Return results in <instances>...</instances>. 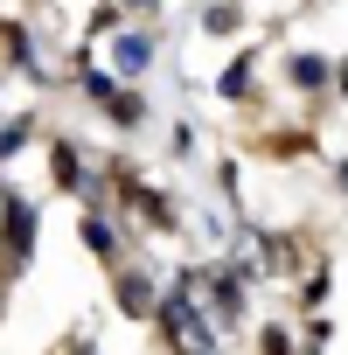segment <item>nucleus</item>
I'll use <instances>...</instances> for the list:
<instances>
[{"label": "nucleus", "mask_w": 348, "mask_h": 355, "mask_svg": "<svg viewBox=\"0 0 348 355\" xmlns=\"http://www.w3.org/2000/svg\"><path fill=\"white\" fill-rule=\"evenodd\" d=\"M153 327H160V341H167L174 355H216V327H209V313H202V306H195L189 293H174V300H160Z\"/></svg>", "instance_id": "nucleus-1"}, {"label": "nucleus", "mask_w": 348, "mask_h": 355, "mask_svg": "<svg viewBox=\"0 0 348 355\" xmlns=\"http://www.w3.org/2000/svg\"><path fill=\"white\" fill-rule=\"evenodd\" d=\"M35 237H42V209L28 196H0V279H15L35 258Z\"/></svg>", "instance_id": "nucleus-2"}, {"label": "nucleus", "mask_w": 348, "mask_h": 355, "mask_svg": "<svg viewBox=\"0 0 348 355\" xmlns=\"http://www.w3.org/2000/svg\"><path fill=\"white\" fill-rule=\"evenodd\" d=\"M251 84H258V42H251V49H244V56H237V63H230V70L216 77V98L244 105V98H251Z\"/></svg>", "instance_id": "nucleus-3"}, {"label": "nucleus", "mask_w": 348, "mask_h": 355, "mask_svg": "<svg viewBox=\"0 0 348 355\" xmlns=\"http://www.w3.org/2000/svg\"><path fill=\"white\" fill-rule=\"evenodd\" d=\"M0 63H8V70H42L35 49H28V28L15 15H0Z\"/></svg>", "instance_id": "nucleus-4"}, {"label": "nucleus", "mask_w": 348, "mask_h": 355, "mask_svg": "<svg viewBox=\"0 0 348 355\" xmlns=\"http://www.w3.org/2000/svg\"><path fill=\"white\" fill-rule=\"evenodd\" d=\"M112 42H119V49H112V63H119V77H139V70L153 63V42H146L139 28H119Z\"/></svg>", "instance_id": "nucleus-5"}, {"label": "nucleus", "mask_w": 348, "mask_h": 355, "mask_svg": "<svg viewBox=\"0 0 348 355\" xmlns=\"http://www.w3.org/2000/svg\"><path fill=\"white\" fill-rule=\"evenodd\" d=\"M112 272H119V306H125L132 320H146V313H160V306H153V286H146V279H139L132 265H112Z\"/></svg>", "instance_id": "nucleus-6"}, {"label": "nucleus", "mask_w": 348, "mask_h": 355, "mask_svg": "<svg viewBox=\"0 0 348 355\" xmlns=\"http://www.w3.org/2000/svg\"><path fill=\"white\" fill-rule=\"evenodd\" d=\"M49 174H56V189H84V153L70 146V139H49Z\"/></svg>", "instance_id": "nucleus-7"}, {"label": "nucleus", "mask_w": 348, "mask_h": 355, "mask_svg": "<svg viewBox=\"0 0 348 355\" xmlns=\"http://www.w3.org/2000/svg\"><path fill=\"white\" fill-rule=\"evenodd\" d=\"M77 237H84L98 258H119V230H112V216H105V209H84V216H77Z\"/></svg>", "instance_id": "nucleus-8"}, {"label": "nucleus", "mask_w": 348, "mask_h": 355, "mask_svg": "<svg viewBox=\"0 0 348 355\" xmlns=\"http://www.w3.org/2000/svg\"><path fill=\"white\" fill-rule=\"evenodd\" d=\"M286 77H293V84H299V91H320V84H327V77H334V70H327V56H320V49H299V56H293V63H286Z\"/></svg>", "instance_id": "nucleus-9"}, {"label": "nucleus", "mask_w": 348, "mask_h": 355, "mask_svg": "<svg viewBox=\"0 0 348 355\" xmlns=\"http://www.w3.org/2000/svg\"><path fill=\"white\" fill-rule=\"evenodd\" d=\"M244 21V8H237V0H216V8H202V35H230Z\"/></svg>", "instance_id": "nucleus-10"}, {"label": "nucleus", "mask_w": 348, "mask_h": 355, "mask_svg": "<svg viewBox=\"0 0 348 355\" xmlns=\"http://www.w3.org/2000/svg\"><path fill=\"white\" fill-rule=\"evenodd\" d=\"M334 182H341V196H348V153H341V167H334Z\"/></svg>", "instance_id": "nucleus-11"}, {"label": "nucleus", "mask_w": 348, "mask_h": 355, "mask_svg": "<svg viewBox=\"0 0 348 355\" xmlns=\"http://www.w3.org/2000/svg\"><path fill=\"white\" fill-rule=\"evenodd\" d=\"M334 91H341V98H348V63H341V70H334Z\"/></svg>", "instance_id": "nucleus-12"}, {"label": "nucleus", "mask_w": 348, "mask_h": 355, "mask_svg": "<svg viewBox=\"0 0 348 355\" xmlns=\"http://www.w3.org/2000/svg\"><path fill=\"white\" fill-rule=\"evenodd\" d=\"M105 8H119V0H105Z\"/></svg>", "instance_id": "nucleus-13"}]
</instances>
